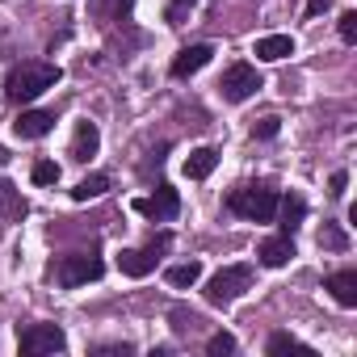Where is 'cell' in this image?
I'll return each instance as SVG.
<instances>
[{
  "instance_id": "7402d4cb",
  "label": "cell",
  "mask_w": 357,
  "mask_h": 357,
  "mask_svg": "<svg viewBox=\"0 0 357 357\" xmlns=\"http://www.w3.org/2000/svg\"><path fill=\"white\" fill-rule=\"evenodd\" d=\"M55 181H59V164L38 160V164H34V185H55Z\"/></svg>"
},
{
  "instance_id": "4316f807",
  "label": "cell",
  "mask_w": 357,
  "mask_h": 357,
  "mask_svg": "<svg viewBox=\"0 0 357 357\" xmlns=\"http://www.w3.org/2000/svg\"><path fill=\"white\" fill-rule=\"evenodd\" d=\"M328 185H332L328 194H332V198H340V194H344V185H349V172H332V181H328Z\"/></svg>"
},
{
  "instance_id": "30bf717a",
  "label": "cell",
  "mask_w": 357,
  "mask_h": 357,
  "mask_svg": "<svg viewBox=\"0 0 357 357\" xmlns=\"http://www.w3.org/2000/svg\"><path fill=\"white\" fill-rule=\"evenodd\" d=\"M286 55H294V38L290 34H265L257 43V59H265V63H278Z\"/></svg>"
},
{
  "instance_id": "cb8c5ba5",
  "label": "cell",
  "mask_w": 357,
  "mask_h": 357,
  "mask_svg": "<svg viewBox=\"0 0 357 357\" xmlns=\"http://www.w3.org/2000/svg\"><path fill=\"white\" fill-rule=\"evenodd\" d=\"M340 38L357 43V13H340Z\"/></svg>"
},
{
  "instance_id": "d4e9b609",
  "label": "cell",
  "mask_w": 357,
  "mask_h": 357,
  "mask_svg": "<svg viewBox=\"0 0 357 357\" xmlns=\"http://www.w3.org/2000/svg\"><path fill=\"white\" fill-rule=\"evenodd\" d=\"M252 135H257V139H273V135H278V118H261V122L252 126Z\"/></svg>"
},
{
  "instance_id": "7c38bea8",
  "label": "cell",
  "mask_w": 357,
  "mask_h": 357,
  "mask_svg": "<svg viewBox=\"0 0 357 357\" xmlns=\"http://www.w3.org/2000/svg\"><path fill=\"white\" fill-rule=\"evenodd\" d=\"M328 290H332V298H336L340 307H357V273H353V269L332 273V278H328Z\"/></svg>"
},
{
  "instance_id": "ffe728a7",
  "label": "cell",
  "mask_w": 357,
  "mask_h": 357,
  "mask_svg": "<svg viewBox=\"0 0 357 357\" xmlns=\"http://www.w3.org/2000/svg\"><path fill=\"white\" fill-rule=\"evenodd\" d=\"M164 278H168V286H194V282L202 278V265H198V261H190V265H172Z\"/></svg>"
},
{
  "instance_id": "7a4b0ae2",
  "label": "cell",
  "mask_w": 357,
  "mask_h": 357,
  "mask_svg": "<svg viewBox=\"0 0 357 357\" xmlns=\"http://www.w3.org/2000/svg\"><path fill=\"white\" fill-rule=\"evenodd\" d=\"M244 290H252V265H227V269H219V273L206 282V303L227 307V303H236Z\"/></svg>"
},
{
  "instance_id": "f546056e",
  "label": "cell",
  "mask_w": 357,
  "mask_h": 357,
  "mask_svg": "<svg viewBox=\"0 0 357 357\" xmlns=\"http://www.w3.org/2000/svg\"><path fill=\"white\" fill-rule=\"evenodd\" d=\"M5 160H9V151H5V147H0V164H5Z\"/></svg>"
},
{
  "instance_id": "4fadbf2b",
  "label": "cell",
  "mask_w": 357,
  "mask_h": 357,
  "mask_svg": "<svg viewBox=\"0 0 357 357\" xmlns=\"http://www.w3.org/2000/svg\"><path fill=\"white\" fill-rule=\"evenodd\" d=\"M215 164H219V151H215V147H198V151H190V160H185V176H190V181H202V176L215 172Z\"/></svg>"
},
{
  "instance_id": "484cf974",
  "label": "cell",
  "mask_w": 357,
  "mask_h": 357,
  "mask_svg": "<svg viewBox=\"0 0 357 357\" xmlns=\"http://www.w3.org/2000/svg\"><path fill=\"white\" fill-rule=\"evenodd\" d=\"M172 319H176V328H198V324H202V319H198L194 311H181V307L172 311Z\"/></svg>"
},
{
  "instance_id": "52a82bcc",
  "label": "cell",
  "mask_w": 357,
  "mask_h": 357,
  "mask_svg": "<svg viewBox=\"0 0 357 357\" xmlns=\"http://www.w3.org/2000/svg\"><path fill=\"white\" fill-rule=\"evenodd\" d=\"M135 211H139V215H147V219H155V223H164V219H176V211H181V198H176V190L160 185V190H155V198H139V202H135Z\"/></svg>"
},
{
  "instance_id": "83f0119b",
  "label": "cell",
  "mask_w": 357,
  "mask_h": 357,
  "mask_svg": "<svg viewBox=\"0 0 357 357\" xmlns=\"http://www.w3.org/2000/svg\"><path fill=\"white\" fill-rule=\"evenodd\" d=\"M185 9H194V0H176V5L168 9V22H181V17H185Z\"/></svg>"
},
{
  "instance_id": "9a60e30c",
  "label": "cell",
  "mask_w": 357,
  "mask_h": 357,
  "mask_svg": "<svg viewBox=\"0 0 357 357\" xmlns=\"http://www.w3.org/2000/svg\"><path fill=\"white\" fill-rule=\"evenodd\" d=\"M303 215H307V202H303L298 194H290V198H278V211H273V219H282V231H294V227L303 223Z\"/></svg>"
},
{
  "instance_id": "e0dca14e",
  "label": "cell",
  "mask_w": 357,
  "mask_h": 357,
  "mask_svg": "<svg viewBox=\"0 0 357 357\" xmlns=\"http://www.w3.org/2000/svg\"><path fill=\"white\" fill-rule=\"evenodd\" d=\"M22 215H26V202L17 194V185L0 181V219H22Z\"/></svg>"
},
{
  "instance_id": "277c9868",
  "label": "cell",
  "mask_w": 357,
  "mask_h": 357,
  "mask_svg": "<svg viewBox=\"0 0 357 357\" xmlns=\"http://www.w3.org/2000/svg\"><path fill=\"white\" fill-rule=\"evenodd\" d=\"M223 97L227 101H248L257 89H261V72L252 68V63H231L227 72H223Z\"/></svg>"
},
{
  "instance_id": "5b68a950",
  "label": "cell",
  "mask_w": 357,
  "mask_h": 357,
  "mask_svg": "<svg viewBox=\"0 0 357 357\" xmlns=\"http://www.w3.org/2000/svg\"><path fill=\"white\" fill-rule=\"evenodd\" d=\"M55 278H59V286H84V282H97L101 278V261L97 257H63L59 261V269H55Z\"/></svg>"
},
{
  "instance_id": "8fae6325",
  "label": "cell",
  "mask_w": 357,
  "mask_h": 357,
  "mask_svg": "<svg viewBox=\"0 0 357 357\" xmlns=\"http://www.w3.org/2000/svg\"><path fill=\"white\" fill-rule=\"evenodd\" d=\"M51 122H55V118H51L47 109H26V114L13 122V130H17L22 139H43V135L51 130Z\"/></svg>"
},
{
  "instance_id": "ac0fdd59",
  "label": "cell",
  "mask_w": 357,
  "mask_h": 357,
  "mask_svg": "<svg viewBox=\"0 0 357 357\" xmlns=\"http://www.w3.org/2000/svg\"><path fill=\"white\" fill-rule=\"evenodd\" d=\"M105 190H109V176H101V172H89L84 181L72 190V198H76V202H89V198H101Z\"/></svg>"
},
{
  "instance_id": "2e32d148",
  "label": "cell",
  "mask_w": 357,
  "mask_h": 357,
  "mask_svg": "<svg viewBox=\"0 0 357 357\" xmlns=\"http://www.w3.org/2000/svg\"><path fill=\"white\" fill-rule=\"evenodd\" d=\"M118 269H122L126 278H147V273L155 269V257H151V252H139V248H126V252L118 257Z\"/></svg>"
},
{
  "instance_id": "f1b7e54d",
  "label": "cell",
  "mask_w": 357,
  "mask_h": 357,
  "mask_svg": "<svg viewBox=\"0 0 357 357\" xmlns=\"http://www.w3.org/2000/svg\"><path fill=\"white\" fill-rule=\"evenodd\" d=\"M328 9V0H307V17H319Z\"/></svg>"
},
{
  "instance_id": "9c48e42d",
  "label": "cell",
  "mask_w": 357,
  "mask_h": 357,
  "mask_svg": "<svg viewBox=\"0 0 357 357\" xmlns=\"http://www.w3.org/2000/svg\"><path fill=\"white\" fill-rule=\"evenodd\" d=\"M257 257H261L265 269H282V265L294 257V244H290V236H273V240H265V244L257 248Z\"/></svg>"
},
{
  "instance_id": "5bb4252c",
  "label": "cell",
  "mask_w": 357,
  "mask_h": 357,
  "mask_svg": "<svg viewBox=\"0 0 357 357\" xmlns=\"http://www.w3.org/2000/svg\"><path fill=\"white\" fill-rule=\"evenodd\" d=\"M97 147H101L97 126H93V122H80V126H76V139H72V160H89V155H97Z\"/></svg>"
},
{
  "instance_id": "ba28073f",
  "label": "cell",
  "mask_w": 357,
  "mask_h": 357,
  "mask_svg": "<svg viewBox=\"0 0 357 357\" xmlns=\"http://www.w3.org/2000/svg\"><path fill=\"white\" fill-rule=\"evenodd\" d=\"M211 59H215V47H211V43H198V47H185L181 55H176V59H172V76H176V80H190V76H194V72H202V68H206Z\"/></svg>"
},
{
  "instance_id": "d6986e66",
  "label": "cell",
  "mask_w": 357,
  "mask_h": 357,
  "mask_svg": "<svg viewBox=\"0 0 357 357\" xmlns=\"http://www.w3.org/2000/svg\"><path fill=\"white\" fill-rule=\"evenodd\" d=\"M269 353H303V357H315V353H311V344L294 340L290 332H278V336H269Z\"/></svg>"
},
{
  "instance_id": "3957f363",
  "label": "cell",
  "mask_w": 357,
  "mask_h": 357,
  "mask_svg": "<svg viewBox=\"0 0 357 357\" xmlns=\"http://www.w3.org/2000/svg\"><path fill=\"white\" fill-rule=\"evenodd\" d=\"M227 206L252 223H273V211H278V194L273 190H236L227 198Z\"/></svg>"
},
{
  "instance_id": "603a6c76",
  "label": "cell",
  "mask_w": 357,
  "mask_h": 357,
  "mask_svg": "<svg viewBox=\"0 0 357 357\" xmlns=\"http://www.w3.org/2000/svg\"><path fill=\"white\" fill-rule=\"evenodd\" d=\"M319 244H324V248H332V252H344V248H349V240H344V231H340V227H324V231H319Z\"/></svg>"
},
{
  "instance_id": "6da1fadb",
  "label": "cell",
  "mask_w": 357,
  "mask_h": 357,
  "mask_svg": "<svg viewBox=\"0 0 357 357\" xmlns=\"http://www.w3.org/2000/svg\"><path fill=\"white\" fill-rule=\"evenodd\" d=\"M55 84H59V68H55V63H22V68H13V72H9L5 93H9V101L26 105V101L43 97V93H47V89H55Z\"/></svg>"
},
{
  "instance_id": "8992f818",
  "label": "cell",
  "mask_w": 357,
  "mask_h": 357,
  "mask_svg": "<svg viewBox=\"0 0 357 357\" xmlns=\"http://www.w3.org/2000/svg\"><path fill=\"white\" fill-rule=\"evenodd\" d=\"M63 344L68 340H63V332L55 324H34V328L22 332V353H59Z\"/></svg>"
},
{
  "instance_id": "44dd1931",
  "label": "cell",
  "mask_w": 357,
  "mask_h": 357,
  "mask_svg": "<svg viewBox=\"0 0 357 357\" xmlns=\"http://www.w3.org/2000/svg\"><path fill=\"white\" fill-rule=\"evenodd\" d=\"M206 353H211V357H227V353H236V336H231V332H215V336L206 340Z\"/></svg>"
}]
</instances>
